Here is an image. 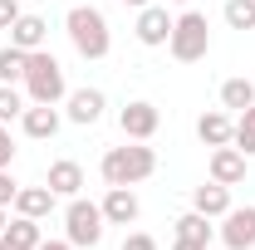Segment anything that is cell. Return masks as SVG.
Masks as SVG:
<instances>
[{
  "mask_svg": "<svg viewBox=\"0 0 255 250\" xmlns=\"http://www.w3.org/2000/svg\"><path fill=\"white\" fill-rule=\"evenodd\" d=\"M177 241L211 246V216H201V211H187V216H177Z\"/></svg>",
  "mask_w": 255,
  "mask_h": 250,
  "instance_id": "cell-20",
  "label": "cell"
},
{
  "mask_svg": "<svg viewBox=\"0 0 255 250\" xmlns=\"http://www.w3.org/2000/svg\"><path fill=\"white\" fill-rule=\"evenodd\" d=\"M39 250H74L69 241H39Z\"/></svg>",
  "mask_w": 255,
  "mask_h": 250,
  "instance_id": "cell-29",
  "label": "cell"
},
{
  "mask_svg": "<svg viewBox=\"0 0 255 250\" xmlns=\"http://www.w3.org/2000/svg\"><path fill=\"white\" fill-rule=\"evenodd\" d=\"M103 206L84 201V196H69V211H64V231H69V246L74 250H94L103 241Z\"/></svg>",
  "mask_w": 255,
  "mask_h": 250,
  "instance_id": "cell-5",
  "label": "cell"
},
{
  "mask_svg": "<svg viewBox=\"0 0 255 250\" xmlns=\"http://www.w3.org/2000/svg\"><path fill=\"white\" fill-rule=\"evenodd\" d=\"M251 103H255V84L251 79H226L221 84V108L226 113H246Z\"/></svg>",
  "mask_w": 255,
  "mask_h": 250,
  "instance_id": "cell-19",
  "label": "cell"
},
{
  "mask_svg": "<svg viewBox=\"0 0 255 250\" xmlns=\"http://www.w3.org/2000/svg\"><path fill=\"white\" fill-rule=\"evenodd\" d=\"M20 15H25V10H20L15 0H0V30H10V25H15Z\"/></svg>",
  "mask_w": 255,
  "mask_h": 250,
  "instance_id": "cell-28",
  "label": "cell"
},
{
  "mask_svg": "<svg viewBox=\"0 0 255 250\" xmlns=\"http://www.w3.org/2000/svg\"><path fill=\"white\" fill-rule=\"evenodd\" d=\"M5 226H10V216H5V206H0V231H5Z\"/></svg>",
  "mask_w": 255,
  "mask_h": 250,
  "instance_id": "cell-32",
  "label": "cell"
},
{
  "mask_svg": "<svg viewBox=\"0 0 255 250\" xmlns=\"http://www.w3.org/2000/svg\"><path fill=\"white\" fill-rule=\"evenodd\" d=\"M167 49H172V59H182V64L206 59V49H211V25H206V15H201V10L177 15V20H172V34H167Z\"/></svg>",
  "mask_w": 255,
  "mask_h": 250,
  "instance_id": "cell-4",
  "label": "cell"
},
{
  "mask_svg": "<svg viewBox=\"0 0 255 250\" xmlns=\"http://www.w3.org/2000/svg\"><path fill=\"white\" fill-rule=\"evenodd\" d=\"M177 5H187V0H177Z\"/></svg>",
  "mask_w": 255,
  "mask_h": 250,
  "instance_id": "cell-34",
  "label": "cell"
},
{
  "mask_svg": "<svg viewBox=\"0 0 255 250\" xmlns=\"http://www.w3.org/2000/svg\"><path fill=\"white\" fill-rule=\"evenodd\" d=\"M44 34H49V25H44V15H20L15 25H10V44L15 49H44Z\"/></svg>",
  "mask_w": 255,
  "mask_h": 250,
  "instance_id": "cell-16",
  "label": "cell"
},
{
  "mask_svg": "<svg viewBox=\"0 0 255 250\" xmlns=\"http://www.w3.org/2000/svg\"><path fill=\"white\" fill-rule=\"evenodd\" d=\"M211 182H221V187H241L246 182V152L236 142L211 147Z\"/></svg>",
  "mask_w": 255,
  "mask_h": 250,
  "instance_id": "cell-8",
  "label": "cell"
},
{
  "mask_svg": "<svg viewBox=\"0 0 255 250\" xmlns=\"http://www.w3.org/2000/svg\"><path fill=\"white\" fill-rule=\"evenodd\" d=\"M221 15L231 30H255V0H226Z\"/></svg>",
  "mask_w": 255,
  "mask_h": 250,
  "instance_id": "cell-22",
  "label": "cell"
},
{
  "mask_svg": "<svg viewBox=\"0 0 255 250\" xmlns=\"http://www.w3.org/2000/svg\"><path fill=\"white\" fill-rule=\"evenodd\" d=\"M123 5H137V10H142V5H152V0H123Z\"/></svg>",
  "mask_w": 255,
  "mask_h": 250,
  "instance_id": "cell-31",
  "label": "cell"
},
{
  "mask_svg": "<svg viewBox=\"0 0 255 250\" xmlns=\"http://www.w3.org/2000/svg\"><path fill=\"white\" fill-rule=\"evenodd\" d=\"M15 157V137H10V123H0V167H10Z\"/></svg>",
  "mask_w": 255,
  "mask_h": 250,
  "instance_id": "cell-27",
  "label": "cell"
},
{
  "mask_svg": "<svg viewBox=\"0 0 255 250\" xmlns=\"http://www.w3.org/2000/svg\"><path fill=\"white\" fill-rule=\"evenodd\" d=\"M64 30H69L74 49H79L84 59H108V49H113V34H108L103 10H94V5H74V10L64 15Z\"/></svg>",
  "mask_w": 255,
  "mask_h": 250,
  "instance_id": "cell-1",
  "label": "cell"
},
{
  "mask_svg": "<svg viewBox=\"0 0 255 250\" xmlns=\"http://www.w3.org/2000/svg\"><path fill=\"white\" fill-rule=\"evenodd\" d=\"M221 221H226V226H221V241L231 250H251L255 246V206H231Z\"/></svg>",
  "mask_w": 255,
  "mask_h": 250,
  "instance_id": "cell-7",
  "label": "cell"
},
{
  "mask_svg": "<svg viewBox=\"0 0 255 250\" xmlns=\"http://www.w3.org/2000/svg\"><path fill=\"white\" fill-rule=\"evenodd\" d=\"M118 250H157V241H152L147 231H132V236H128V241H123Z\"/></svg>",
  "mask_w": 255,
  "mask_h": 250,
  "instance_id": "cell-26",
  "label": "cell"
},
{
  "mask_svg": "<svg viewBox=\"0 0 255 250\" xmlns=\"http://www.w3.org/2000/svg\"><path fill=\"white\" fill-rule=\"evenodd\" d=\"M172 250H206V246H191V241H177Z\"/></svg>",
  "mask_w": 255,
  "mask_h": 250,
  "instance_id": "cell-30",
  "label": "cell"
},
{
  "mask_svg": "<svg viewBox=\"0 0 255 250\" xmlns=\"http://www.w3.org/2000/svg\"><path fill=\"white\" fill-rule=\"evenodd\" d=\"M25 113V98L15 94V84H0V123H15Z\"/></svg>",
  "mask_w": 255,
  "mask_h": 250,
  "instance_id": "cell-24",
  "label": "cell"
},
{
  "mask_svg": "<svg viewBox=\"0 0 255 250\" xmlns=\"http://www.w3.org/2000/svg\"><path fill=\"white\" fill-rule=\"evenodd\" d=\"M0 250H15V246H0Z\"/></svg>",
  "mask_w": 255,
  "mask_h": 250,
  "instance_id": "cell-33",
  "label": "cell"
},
{
  "mask_svg": "<svg viewBox=\"0 0 255 250\" xmlns=\"http://www.w3.org/2000/svg\"><path fill=\"white\" fill-rule=\"evenodd\" d=\"M44 182H49V191H54V196H79V187H84V167L64 157V162H54V167H49V177H44Z\"/></svg>",
  "mask_w": 255,
  "mask_h": 250,
  "instance_id": "cell-17",
  "label": "cell"
},
{
  "mask_svg": "<svg viewBox=\"0 0 255 250\" xmlns=\"http://www.w3.org/2000/svg\"><path fill=\"white\" fill-rule=\"evenodd\" d=\"M118 127H123V137H132V142H147L152 132L162 127V113H157V103H128L123 113H118Z\"/></svg>",
  "mask_w": 255,
  "mask_h": 250,
  "instance_id": "cell-6",
  "label": "cell"
},
{
  "mask_svg": "<svg viewBox=\"0 0 255 250\" xmlns=\"http://www.w3.org/2000/svg\"><path fill=\"white\" fill-rule=\"evenodd\" d=\"M196 137H201L206 147H226V142L236 137V118H231L226 108H211V113L196 118Z\"/></svg>",
  "mask_w": 255,
  "mask_h": 250,
  "instance_id": "cell-13",
  "label": "cell"
},
{
  "mask_svg": "<svg viewBox=\"0 0 255 250\" xmlns=\"http://www.w3.org/2000/svg\"><path fill=\"white\" fill-rule=\"evenodd\" d=\"M39 221H30V216H15L5 231H0V246H15V250H39Z\"/></svg>",
  "mask_w": 255,
  "mask_h": 250,
  "instance_id": "cell-18",
  "label": "cell"
},
{
  "mask_svg": "<svg viewBox=\"0 0 255 250\" xmlns=\"http://www.w3.org/2000/svg\"><path fill=\"white\" fill-rule=\"evenodd\" d=\"M191 211H201V216H226L231 211V187H221V182H206V187L191 191Z\"/></svg>",
  "mask_w": 255,
  "mask_h": 250,
  "instance_id": "cell-15",
  "label": "cell"
},
{
  "mask_svg": "<svg viewBox=\"0 0 255 250\" xmlns=\"http://www.w3.org/2000/svg\"><path fill=\"white\" fill-rule=\"evenodd\" d=\"M25 89H30V103H59V98H69L64 64L54 59L49 49H30V64H25Z\"/></svg>",
  "mask_w": 255,
  "mask_h": 250,
  "instance_id": "cell-3",
  "label": "cell"
},
{
  "mask_svg": "<svg viewBox=\"0 0 255 250\" xmlns=\"http://www.w3.org/2000/svg\"><path fill=\"white\" fill-rule=\"evenodd\" d=\"M54 191H49V182L44 187H20L15 191V216H30V221H44L49 211H54Z\"/></svg>",
  "mask_w": 255,
  "mask_h": 250,
  "instance_id": "cell-14",
  "label": "cell"
},
{
  "mask_svg": "<svg viewBox=\"0 0 255 250\" xmlns=\"http://www.w3.org/2000/svg\"><path fill=\"white\" fill-rule=\"evenodd\" d=\"M20 127H25V137L44 142V137L59 132V108H54V103H30V108L20 113Z\"/></svg>",
  "mask_w": 255,
  "mask_h": 250,
  "instance_id": "cell-12",
  "label": "cell"
},
{
  "mask_svg": "<svg viewBox=\"0 0 255 250\" xmlns=\"http://www.w3.org/2000/svg\"><path fill=\"white\" fill-rule=\"evenodd\" d=\"M69 123H79V127H89L103 118V108H108V98L98 94V89H69Z\"/></svg>",
  "mask_w": 255,
  "mask_h": 250,
  "instance_id": "cell-10",
  "label": "cell"
},
{
  "mask_svg": "<svg viewBox=\"0 0 255 250\" xmlns=\"http://www.w3.org/2000/svg\"><path fill=\"white\" fill-rule=\"evenodd\" d=\"M15 191H20V182L10 177V167H0V206H15Z\"/></svg>",
  "mask_w": 255,
  "mask_h": 250,
  "instance_id": "cell-25",
  "label": "cell"
},
{
  "mask_svg": "<svg viewBox=\"0 0 255 250\" xmlns=\"http://www.w3.org/2000/svg\"><path fill=\"white\" fill-rule=\"evenodd\" d=\"M167 34H172V15L162 5H142L137 10V44L157 49V44H167Z\"/></svg>",
  "mask_w": 255,
  "mask_h": 250,
  "instance_id": "cell-9",
  "label": "cell"
},
{
  "mask_svg": "<svg viewBox=\"0 0 255 250\" xmlns=\"http://www.w3.org/2000/svg\"><path fill=\"white\" fill-rule=\"evenodd\" d=\"M157 172V152L152 147H108L103 152V182L108 187H137Z\"/></svg>",
  "mask_w": 255,
  "mask_h": 250,
  "instance_id": "cell-2",
  "label": "cell"
},
{
  "mask_svg": "<svg viewBox=\"0 0 255 250\" xmlns=\"http://www.w3.org/2000/svg\"><path fill=\"white\" fill-rule=\"evenodd\" d=\"M98 206H103V221H108V226H132L137 211H142L137 196H132V187H108V196H103Z\"/></svg>",
  "mask_w": 255,
  "mask_h": 250,
  "instance_id": "cell-11",
  "label": "cell"
},
{
  "mask_svg": "<svg viewBox=\"0 0 255 250\" xmlns=\"http://www.w3.org/2000/svg\"><path fill=\"white\" fill-rule=\"evenodd\" d=\"M231 142H236L246 157H255V103L241 113V118H236V137H231Z\"/></svg>",
  "mask_w": 255,
  "mask_h": 250,
  "instance_id": "cell-23",
  "label": "cell"
},
{
  "mask_svg": "<svg viewBox=\"0 0 255 250\" xmlns=\"http://www.w3.org/2000/svg\"><path fill=\"white\" fill-rule=\"evenodd\" d=\"M25 64H30L25 49L5 44V49H0V84H25Z\"/></svg>",
  "mask_w": 255,
  "mask_h": 250,
  "instance_id": "cell-21",
  "label": "cell"
}]
</instances>
